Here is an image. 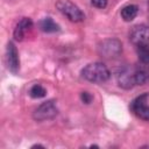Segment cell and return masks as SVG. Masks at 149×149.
<instances>
[{
	"label": "cell",
	"instance_id": "obj_1",
	"mask_svg": "<svg viewBox=\"0 0 149 149\" xmlns=\"http://www.w3.org/2000/svg\"><path fill=\"white\" fill-rule=\"evenodd\" d=\"M81 77L92 83H104L109 79L111 72L104 63L94 62L87 64L81 70Z\"/></svg>",
	"mask_w": 149,
	"mask_h": 149
},
{
	"label": "cell",
	"instance_id": "obj_2",
	"mask_svg": "<svg viewBox=\"0 0 149 149\" xmlns=\"http://www.w3.org/2000/svg\"><path fill=\"white\" fill-rule=\"evenodd\" d=\"M57 9L72 22H81L85 20V14L80 8L69 0H58L56 2Z\"/></svg>",
	"mask_w": 149,
	"mask_h": 149
},
{
	"label": "cell",
	"instance_id": "obj_3",
	"mask_svg": "<svg viewBox=\"0 0 149 149\" xmlns=\"http://www.w3.org/2000/svg\"><path fill=\"white\" fill-rule=\"evenodd\" d=\"M58 114V108L54 100H48L42 102L33 113V118L36 121L51 120Z\"/></svg>",
	"mask_w": 149,
	"mask_h": 149
},
{
	"label": "cell",
	"instance_id": "obj_4",
	"mask_svg": "<svg viewBox=\"0 0 149 149\" xmlns=\"http://www.w3.org/2000/svg\"><path fill=\"white\" fill-rule=\"evenodd\" d=\"M99 54L104 58H114L118 57L122 51V44L116 38H108L100 43Z\"/></svg>",
	"mask_w": 149,
	"mask_h": 149
},
{
	"label": "cell",
	"instance_id": "obj_5",
	"mask_svg": "<svg viewBox=\"0 0 149 149\" xmlns=\"http://www.w3.org/2000/svg\"><path fill=\"white\" fill-rule=\"evenodd\" d=\"M149 98L148 93H143L139 97H136L130 102V111L140 119L149 121V106L147 105V100Z\"/></svg>",
	"mask_w": 149,
	"mask_h": 149
},
{
	"label": "cell",
	"instance_id": "obj_6",
	"mask_svg": "<svg viewBox=\"0 0 149 149\" xmlns=\"http://www.w3.org/2000/svg\"><path fill=\"white\" fill-rule=\"evenodd\" d=\"M129 40L134 45H141L149 42V27L146 24H136L129 33Z\"/></svg>",
	"mask_w": 149,
	"mask_h": 149
},
{
	"label": "cell",
	"instance_id": "obj_7",
	"mask_svg": "<svg viewBox=\"0 0 149 149\" xmlns=\"http://www.w3.org/2000/svg\"><path fill=\"white\" fill-rule=\"evenodd\" d=\"M6 62H7L8 70L10 72H13V73H17V71L20 69V58H19L17 49H16V47H15V44L13 42H8L7 43Z\"/></svg>",
	"mask_w": 149,
	"mask_h": 149
},
{
	"label": "cell",
	"instance_id": "obj_8",
	"mask_svg": "<svg viewBox=\"0 0 149 149\" xmlns=\"http://www.w3.org/2000/svg\"><path fill=\"white\" fill-rule=\"evenodd\" d=\"M135 68L136 66H125L118 74V83L120 87L129 90L135 84Z\"/></svg>",
	"mask_w": 149,
	"mask_h": 149
},
{
	"label": "cell",
	"instance_id": "obj_9",
	"mask_svg": "<svg viewBox=\"0 0 149 149\" xmlns=\"http://www.w3.org/2000/svg\"><path fill=\"white\" fill-rule=\"evenodd\" d=\"M31 27H33L31 19L30 17H22L17 22V24L14 29V38L16 41H22L23 37L26 36V34L31 29Z\"/></svg>",
	"mask_w": 149,
	"mask_h": 149
},
{
	"label": "cell",
	"instance_id": "obj_10",
	"mask_svg": "<svg viewBox=\"0 0 149 149\" xmlns=\"http://www.w3.org/2000/svg\"><path fill=\"white\" fill-rule=\"evenodd\" d=\"M135 84L136 85L149 84V64H142L135 68Z\"/></svg>",
	"mask_w": 149,
	"mask_h": 149
},
{
	"label": "cell",
	"instance_id": "obj_11",
	"mask_svg": "<svg viewBox=\"0 0 149 149\" xmlns=\"http://www.w3.org/2000/svg\"><path fill=\"white\" fill-rule=\"evenodd\" d=\"M38 27L44 33H56L59 30V26L51 17H43L38 22Z\"/></svg>",
	"mask_w": 149,
	"mask_h": 149
},
{
	"label": "cell",
	"instance_id": "obj_12",
	"mask_svg": "<svg viewBox=\"0 0 149 149\" xmlns=\"http://www.w3.org/2000/svg\"><path fill=\"white\" fill-rule=\"evenodd\" d=\"M137 12H139V7L136 5H127L121 9V17L127 22L133 21L136 17Z\"/></svg>",
	"mask_w": 149,
	"mask_h": 149
},
{
	"label": "cell",
	"instance_id": "obj_13",
	"mask_svg": "<svg viewBox=\"0 0 149 149\" xmlns=\"http://www.w3.org/2000/svg\"><path fill=\"white\" fill-rule=\"evenodd\" d=\"M137 56L142 64H149V44L137 45Z\"/></svg>",
	"mask_w": 149,
	"mask_h": 149
},
{
	"label": "cell",
	"instance_id": "obj_14",
	"mask_svg": "<svg viewBox=\"0 0 149 149\" xmlns=\"http://www.w3.org/2000/svg\"><path fill=\"white\" fill-rule=\"evenodd\" d=\"M45 94H47L45 88H44L42 85H40V84L33 85V86L30 87V90H29V95H30L31 98H35V99H37V98H43Z\"/></svg>",
	"mask_w": 149,
	"mask_h": 149
},
{
	"label": "cell",
	"instance_id": "obj_15",
	"mask_svg": "<svg viewBox=\"0 0 149 149\" xmlns=\"http://www.w3.org/2000/svg\"><path fill=\"white\" fill-rule=\"evenodd\" d=\"M91 3L97 8H105L107 6V0H91Z\"/></svg>",
	"mask_w": 149,
	"mask_h": 149
},
{
	"label": "cell",
	"instance_id": "obj_16",
	"mask_svg": "<svg viewBox=\"0 0 149 149\" xmlns=\"http://www.w3.org/2000/svg\"><path fill=\"white\" fill-rule=\"evenodd\" d=\"M80 98H81L83 102H85V104H90L91 100H92V95L88 92H81L80 93Z\"/></svg>",
	"mask_w": 149,
	"mask_h": 149
},
{
	"label": "cell",
	"instance_id": "obj_17",
	"mask_svg": "<svg viewBox=\"0 0 149 149\" xmlns=\"http://www.w3.org/2000/svg\"><path fill=\"white\" fill-rule=\"evenodd\" d=\"M148 8H149V0H148Z\"/></svg>",
	"mask_w": 149,
	"mask_h": 149
}]
</instances>
